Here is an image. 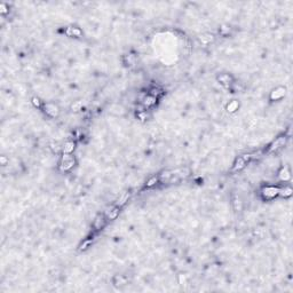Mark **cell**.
Returning a JSON list of instances; mask_svg holds the SVG:
<instances>
[{"label": "cell", "instance_id": "cell-22", "mask_svg": "<svg viewBox=\"0 0 293 293\" xmlns=\"http://www.w3.org/2000/svg\"><path fill=\"white\" fill-rule=\"evenodd\" d=\"M32 101H33V104H34L36 107H40V101H39V99H36V97H34Z\"/></svg>", "mask_w": 293, "mask_h": 293}, {"label": "cell", "instance_id": "cell-9", "mask_svg": "<svg viewBox=\"0 0 293 293\" xmlns=\"http://www.w3.org/2000/svg\"><path fill=\"white\" fill-rule=\"evenodd\" d=\"M219 82L221 83V84H225V85H229L231 82H233V78L229 76V75H221L219 77Z\"/></svg>", "mask_w": 293, "mask_h": 293}, {"label": "cell", "instance_id": "cell-21", "mask_svg": "<svg viewBox=\"0 0 293 293\" xmlns=\"http://www.w3.org/2000/svg\"><path fill=\"white\" fill-rule=\"evenodd\" d=\"M213 38H212V36H204V37H202V40L204 41V42H207V41H209V40H212Z\"/></svg>", "mask_w": 293, "mask_h": 293}, {"label": "cell", "instance_id": "cell-2", "mask_svg": "<svg viewBox=\"0 0 293 293\" xmlns=\"http://www.w3.org/2000/svg\"><path fill=\"white\" fill-rule=\"evenodd\" d=\"M45 112L50 117H56L58 115V108L54 104H46L45 105Z\"/></svg>", "mask_w": 293, "mask_h": 293}, {"label": "cell", "instance_id": "cell-17", "mask_svg": "<svg viewBox=\"0 0 293 293\" xmlns=\"http://www.w3.org/2000/svg\"><path fill=\"white\" fill-rule=\"evenodd\" d=\"M70 160H73V157H72L70 154H63L61 162L63 163V162H70Z\"/></svg>", "mask_w": 293, "mask_h": 293}, {"label": "cell", "instance_id": "cell-12", "mask_svg": "<svg viewBox=\"0 0 293 293\" xmlns=\"http://www.w3.org/2000/svg\"><path fill=\"white\" fill-rule=\"evenodd\" d=\"M73 148H75V143L73 142H66L64 145V154H70L71 151H73Z\"/></svg>", "mask_w": 293, "mask_h": 293}, {"label": "cell", "instance_id": "cell-14", "mask_svg": "<svg viewBox=\"0 0 293 293\" xmlns=\"http://www.w3.org/2000/svg\"><path fill=\"white\" fill-rule=\"evenodd\" d=\"M290 176H291V175H290V173H288V172H287V171H286V170H285V168H284V170H282V171H280V174H279V178H280V179H282V180H284V181H286V180H288V179H290Z\"/></svg>", "mask_w": 293, "mask_h": 293}, {"label": "cell", "instance_id": "cell-13", "mask_svg": "<svg viewBox=\"0 0 293 293\" xmlns=\"http://www.w3.org/2000/svg\"><path fill=\"white\" fill-rule=\"evenodd\" d=\"M227 109H228V111H229V112H234V111H236V110L238 109V102H237V101H231V102L228 104Z\"/></svg>", "mask_w": 293, "mask_h": 293}, {"label": "cell", "instance_id": "cell-4", "mask_svg": "<svg viewBox=\"0 0 293 293\" xmlns=\"http://www.w3.org/2000/svg\"><path fill=\"white\" fill-rule=\"evenodd\" d=\"M156 101H157V99L156 97H154V96H151V95H146L144 99H143V105H144V108H149V107H151V105H154L155 103H156Z\"/></svg>", "mask_w": 293, "mask_h": 293}, {"label": "cell", "instance_id": "cell-15", "mask_svg": "<svg viewBox=\"0 0 293 293\" xmlns=\"http://www.w3.org/2000/svg\"><path fill=\"white\" fill-rule=\"evenodd\" d=\"M159 180V178L158 176H152L148 182H146V187H152L155 183H157V181Z\"/></svg>", "mask_w": 293, "mask_h": 293}, {"label": "cell", "instance_id": "cell-20", "mask_svg": "<svg viewBox=\"0 0 293 293\" xmlns=\"http://www.w3.org/2000/svg\"><path fill=\"white\" fill-rule=\"evenodd\" d=\"M91 243H92V241H91V239H89V241H85V242L82 244V246H80V250H85V249H86V247H87V246H88Z\"/></svg>", "mask_w": 293, "mask_h": 293}, {"label": "cell", "instance_id": "cell-5", "mask_svg": "<svg viewBox=\"0 0 293 293\" xmlns=\"http://www.w3.org/2000/svg\"><path fill=\"white\" fill-rule=\"evenodd\" d=\"M104 223H105L104 216H103V215H97L96 219H95V221H94V228L97 229V230H100V229L104 226Z\"/></svg>", "mask_w": 293, "mask_h": 293}, {"label": "cell", "instance_id": "cell-6", "mask_svg": "<svg viewBox=\"0 0 293 293\" xmlns=\"http://www.w3.org/2000/svg\"><path fill=\"white\" fill-rule=\"evenodd\" d=\"M107 217H108V220H113V219H116L117 216H118V214H119V207H112L110 211H107Z\"/></svg>", "mask_w": 293, "mask_h": 293}, {"label": "cell", "instance_id": "cell-8", "mask_svg": "<svg viewBox=\"0 0 293 293\" xmlns=\"http://www.w3.org/2000/svg\"><path fill=\"white\" fill-rule=\"evenodd\" d=\"M285 94V89L284 88H277L271 93V100H278L280 99L283 95Z\"/></svg>", "mask_w": 293, "mask_h": 293}, {"label": "cell", "instance_id": "cell-16", "mask_svg": "<svg viewBox=\"0 0 293 293\" xmlns=\"http://www.w3.org/2000/svg\"><path fill=\"white\" fill-rule=\"evenodd\" d=\"M162 93H163V92H162L159 88H152V89L150 91V95L154 96V97H156V99H157V96L160 95Z\"/></svg>", "mask_w": 293, "mask_h": 293}, {"label": "cell", "instance_id": "cell-1", "mask_svg": "<svg viewBox=\"0 0 293 293\" xmlns=\"http://www.w3.org/2000/svg\"><path fill=\"white\" fill-rule=\"evenodd\" d=\"M262 191H263V196H264L266 198H272V197H275L276 195H278L279 189L276 188V187H266Z\"/></svg>", "mask_w": 293, "mask_h": 293}, {"label": "cell", "instance_id": "cell-19", "mask_svg": "<svg viewBox=\"0 0 293 293\" xmlns=\"http://www.w3.org/2000/svg\"><path fill=\"white\" fill-rule=\"evenodd\" d=\"M234 205H235V209H236V211H239V209L242 208V203H241L239 199H235Z\"/></svg>", "mask_w": 293, "mask_h": 293}, {"label": "cell", "instance_id": "cell-11", "mask_svg": "<svg viewBox=\"0 0 293 293\" xmlns=\"http://www.w3.org/2000/svg\"><path fill=\"white\" fill-rule=\"evenodd\" d=\"M279 195L284 196V197H290L292 195V189L290 187H285L284 189H279Z\"/></svg>", "mask_w": 293, "mask_h": 293}, {"label": "cell", "instance_id": "cell-10", "mask_svg": "<svg viewBox=\"0 0 293 293\" xmlns=\"http://www.w3.org/2000/svg\"><path fill=\"white\" fill-rule=\"evenodd\" d=\"M73 165H75V160H70V162H61V171H69Z\"/></svg>", "mask_w": 293, "mask_h": 293}, {"label": "cell", "instance_id": "cell-3", "mask_svg": "<svg viewBox=\"0 0 293 293\" xmlns=\"http://www.w3.org/2000/svg\"><path fill=\"white\" fill-rule=\"evenodd\" d=\"M285 141H286V137H285V136L278 137V139L271 144V146L269 148V151H275V150L279 149L280 146H283V144H285Z\"/></svg>", "mask_w": 293, "mask_h": 293}, {"label": "cell", "instance_id": "cell-7", "mask_svg": "<svg viewBox=\"0 0 293 293\" xmlns=\"http://www.w3.org/2000/svg\"><path fill=\"white\" fill-rule=\"evenodd\" d=\"M246 165V162L242 158V157H239V158H237L236 159V162H235V165H234V171H239V170H242V168H244V166Z\"/></svg>", "mask_w": 293, "mask_h": 293}, {"label": "cell", "instance_id": "cell-18", "mask_svg": "<svg viewBox=\"0 0 293 293\" xmlns=\"http://www.w3.org/2000/svg\"><path fill=\"white\" fill-rule=\"evenodd\" d=\"M129 196H131V195H129V192H127V194H125V195H124V196H123V198H121V199H120V200H119V203H118V205H119V206H121V205H124V204H125V203H126V200H127V199H128V198H129Z\"/></svg>", "mask_w": 293, "mask_h": 293}]
</instances>
